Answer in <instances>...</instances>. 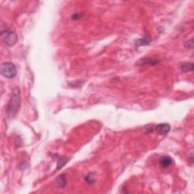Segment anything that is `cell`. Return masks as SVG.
<instances>
[{"label": "cell", "mask_w": 194, "mask_h": 194, "mask_svg": "<svg viewBox=\"0 0 194 194\" xmlns=\"http://www.w3.org/2000/svg\"><path fill=\"white\" fill-rule=\"evenodd\" d=\"M193 42H194L193 39H191V40L186 41V43H184L185 48H186V49H193V46H194Z\"/></svg>", "instance_id": "7c38bea8"}, {"label": "cell", "mask_w": 194, "mask_h": 194, "mask_svg": "<svg viewBox=\"0 0 194 194\" xmlns=\"http://www.w3.org/2000/svg\"><path fill=\"white\" fill-rule=\"evenodd\" d=\"M21 92L18 87L13 89L11 96L10 97L9 102L8 104V115L9 117L12 118L17 114L20 106H21Z\"/></svg>", "instance_id": "6da1fadb"}, {"label": "cell", "mask_w": 194, "mask_h": 194, "mask_svg": "<svg viewBox=\"0 0 194 194\" xmlns=\"http://www.w3.org/2000/svg\"><path fill=\"white\" fill-rule=\"evenodd\" d=\"M68 161H69V159L65 158V157H62V158L59 159L58 162H57L56 170H59V169H61L62 168H63Z\"/></svg>", "instance_id": "9c48e42d"}, {"label": "cell", "mask_w": 194, "mask_h": 194, "mask_svg": "<svg viewBox=\"0 0 194 194\" xmlns=\"http://www.w3.org/2000/svg\"><path fill=\"white\" fill-rule=\"evenodd\" d=\"M1 36H2V40L4 43L8 46H14L17 40V36L14 32L11 31H4L2 30L1 32Z\"/></svg>", "instance_id": "3957f363"}, {"label": "cell", "mask_w": 194, "mask_h": 194, "mask_svg": "<svg viewBox=\"0 0 194 194\" xmlns=\"http://www.w3.org/2000/svg\"><path fill=\"white\" fill-rule=\"evenodd\" d=\"M82 17L83 14H81V13H75V14H72L71 18H72V20H79V19H81Z\"/></svg>", "instance_id": "4fadbf2b"}, {"label": "cell", "mask_w": 194, "mask_h": 194, "mask_svg": "<svg viewBox=\"0 0 194 194\" xmlns=\"http://www.w3.org/2000/svg\"><path fill=\"white\" fill-rule=\"evenodd\" d=\"M56 184L61 188L65 187V186L67 185V180L66 177H65V174H62V175L59 176V177H57L56 179Z\"/></svg>", "instance_id": "ba28073f"}, {"label": "cell", "mask_w": 194, "mask_h": 194, "mask_svg": "<svg viewBox=\"0 0 194 194\" xmlns=\"http://www.w3.org/2000/svg\"><path fill=\"white\" fill-rule=\"evenodd\" d=\"M173 162L171 157L168 156H164L160 159V165L163 168H168L173 163Z\"/></svg>", "instance_id": "8992f818"}, {"label": "cell", "mask_w": 194, "mask_h": 194, "mask_svg": "<svg viewBox=\"0 0 194 194\" xmlns=\"http://www.w3.org/2000/svg\"><path fill=\"white\" fill-rule=\"evenodd\" d=\"M171 130L170 125L167 123L159 124L156 127V131L160 135H166L168 134V132Z\"/></svg>", "instance_id": "277c9868"}, {"label": "cell", "mask_w": 194, "mask_h": 194, "mask_svg": "<svg viewBox=\"0 0 194 194\" xmlns=\"http://www.w3.org/2000/svg\"><path fill=\"white\" fill-rule=\"evenodd\" d=\"M194 69V65L192 63H183L180 65V71L183 73L192 71Z\"/></svg>", "instance_id": "52a82bcc"}, {"label": "cell", "mask_w": 194, "mask_h": 194, "mask_svg": "<svg viewBox=\"0 0 194 194\" xmlns=\"http://www.w3.org/2000/svg\"><path fill=\"white\" fill-rule=\"evenodd\" d=\"M85 180L87 181V183H89V184H93V183L96 181L94 173L88 174L85 177Z\"/></svg>", "instance_id": "8fae6325"}, {"label": "cell", "mask_w": 194, "mask_h": 194, "mask_svg": "<svg viewBox=\"0 0 194 194\" xmlns=\"http://www.w3.org/2000/svg\"><path fill=\"white\" fill-rule=\"evenodd\" d=\"M145 61L140 60V62H143V65H155L159 63L158 59H149V58H145L144 59Z\"/></svg>", "instance_id": "30bf717a"}, {"label": "cell", "mask_w": 194, "mask_h": 194, "mask_svg": "<svg viewBox=\"0 0 194 194\" xmlns=\"http://www.w3.org/2000/svg\"><path fill=\"white\" fill-rule=\"evenodd\" d=\"M1 74L6 78H13L17 74L15 65L11 62H4L1 65Z\"/></svg>", "instance_id": "7a4b0ae2"}, {"label": "cell", "mask_w": 194, "mask_h": 194, "mask_svg": "<svg viewBox=\"0 0 194 194\" xmlns=\"http://www.w3.org/2000/svg\"><path fill=\"white\" fill-rule=\"evenodd\" d=\"M152 42V38L149 34H146L144 36L143 38L140 39H137L135 41V45L137 46H146V45L150 44Z\"/></svg>", "instance_id": "5b68a950"}]
</instances>
